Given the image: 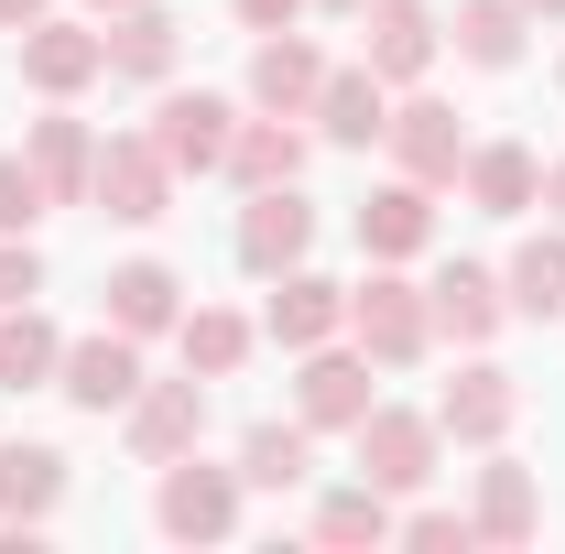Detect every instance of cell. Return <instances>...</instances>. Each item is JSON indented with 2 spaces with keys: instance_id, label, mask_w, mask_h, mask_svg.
<instances>
[{
  "instance_id": "obj_1",
  "label": "cell",
  "mask_w": 565,
  "mask_h": 554,
  "mask_svg": "<svg viewBox=\"0 0 565 554\" xmlns=\"http://www.w3.org/2000/svg\"><path fill=\"white\" fill-rule=\"evenodd\" d=\"M87 196L120 217V228H152V217L174 207V163H163V141L131 131V141H109L98 163H87Z\"/></svg>"
},
{
  "instance_id": "obj_2",
  "label": "cell",
  "mask_w": 565,
  "mask_h": 554,
  "mask_svg": "<svg viewBox=\"0 0 565 554\" xmlns=\"http://www.w3.org/2000/svg\"><path fill=\"white\" fill-rule=\"evenodd\" d=\"M349 327H359V348H370V359H392V370H403V359H424V338H435V305H424L414 283H370V294H349Z\"/></svg>"
},
{
  "instance_id": "obj_3",
  "label": "cell",
  "mask_w": 565,
  "mask_h": 554,
  "mask_svg": "<svg viewBox=\"0 0 565 554\" xmlns=\"http://www.w3.org/2000/svg\"><path fill=\"white\" fill-rule=\"evenodd\" d=\"M152 511H163V533H174V544H217V533L239 522V479L185 457V468H163V500H152Z\"/></svg>"
},
{
  "instance_id": "obj_4",
  "label": "cell",
  "mask_w": 565,
  "mask_h": 554,
  "mask_svg": "<svg viewBox=\"0 0 565 554\" xmlns=\"http://www.w3.org/2000/svg\"><path fill=\"white\" fill-rule=\"evenodd\" d=\"M359 468H370V489H424L435 479V424H414V414H359Z\"/></svg>"
},
{
  "instance_id": "obj_5",
  "label": "cell",
  "mask_w": 565,
  "mask_h": 554,
  "mask_svg": "<svg viewBox=\"0 0 565 554\" xmlns=\"http://www.w3.org/2000/svg\"><path fill=\"white\" fill-rule=\"evenodd\" d=\"M152 141H163L174 174H217V163H228V98H207V87H196V98H163V109H152Z\"/></svg>"
},
{
  "instance_id": "obj_6",
  "label": "cell",
  "mask_w": 565,
  "mask_h": 554,
  "mask_svg": "<svg viewBox=\"0 0 565 554\" xmlns=\"http://www.w3.org/2000/svg\"><path fill=\"white\" fill-rule=\"evenodd\" d=\"M305 239H316V207H305L294 185H262L250 217H239V262H250V273H294V262H305Z\"/></svg>"
},
{
  "instance_id": "obj_7",
  "label": "cell",
  "mask_w": 565,
  "mask_h": 554,
  "mask_svg": "<svg viewBox=\"0 0 565 554\" xmlns=\"http://www.w3.org/2000/svg\"><path fill=\"white\" fill-rule=\"evenodd\" d=\"M131 392H141V359H131V338H120V327L66 348V403H76V414H120Z\"/></svg>"
},
{
  "instance_id": "obj_8",
  "label": "cell",
  "mask_w": 565,
  "mask_h": 554,
  "mask_svg": "<svg viewBox=\"0 0 565 554\" xmlns=\"http://www.w3.org/2000/svg\"><path fill=\"white\" fill-rule=\"evenodd\" d=\"M22 76L44 87V98H66L87 76H109V33H76V22H33L22 33Z\"/></svg>"
},
{
  "instance_id": "obj_9",
  "label": "cell",
  "mask_w": 565,
  "mask_h": 554,
  "mask_svg": "<svg viewBox=\"0 0 565 554\" xmlns=\"http://www.w3.org/2000/svg\"><path fill=\"white\" fill-rule=\"evenodd\" d=\"M196 424H207V392H196V381H163V392H141V403H131V457L174 468V457L196 446Z\"/></svg>"
},
{
  "instance_id": "obj_10",
  "label": "cell",
  "mask_w": 565,
  "mask_h": 554,
  "mask_svg": "<svg viewBox=\"0 0 565 554\" xmlns=\"http://www.w3.org/2000/svg\"><path fill=\"white\" fill-rule=\"evenodd\" d=\"M500 424H511V370H457L435 392V435H457V446H490Z\"/></svg>"
},
{
  "instance_id": "obj_11",
  "label": "cell",
  "mask_w": 565,
  "mask_h": 554,
  "mask_svg": "<svg viewBox=\"0 0 565 554\" xmlns=\"http://www.w3.org/2000/svg\"><path fill=\"white\" fill-rule=\"evenodd\" d=\"M392 152H403V174H414V185H446V174H468V131H457V109H435V98L392 120Z\"/></svg>"
},
{
  "instance_id": "obj_12",
  "label": "cell",
  "mask_w": 565,
  "mask_h": 554,
  "mask_svg": "<svg viewBox=\"0 0 565 554\" xmlns=\"http://www.w3.org/2000/svg\"><path fill=\"white\" fill-rule=\"evenodd\" d=\"M435 66V11L424 0H370V76H424Z\"/></svg>"
},
{
  "instance_id": "obj_13",
  "label": "cell",
  "mask_w": 565,
  "mask_h": 554,
  "mask_svg": "<svg viewBox=\"0 0 565 554\" xmlns=\"http://www.w3.org/2000/svg\"><path fill=\"white\" fill-rule=\"evenodd\" d=\"M316 87H327V66H316V44H305V33H273V44L250 55V98L282 109V120H294V109H316Z\"/></svg>"
},
{
  "instance_id": "obj_14",
  "label": "cell",
  "mask_w": 565,
  "mask_h": 554,
  "mask_svg": "<svg viewBox=\"0 0 565 554\" xmlns=\"http://www.w3.org/2000/svg\"><path fill=\"white\" fill-rule=\"evenodd\" d=\"M370 414V359H338V348H305V424H349Z\"/></svg>"
},
{
  "instance_id": "obj_15",
  "label": "cell",
  "mask_w": 565,
  "mask_h": 554,
  "mask_svg": "<svg viewBox=\"0 0 565 554\" xmlns=\"http://www.w3.org/2000/svg\"><path fill=\"white\" fill-rule=\"evenodd\" d=\"M424 239H435V207H424V185H381V196L359 207V251H381V262H414Z\"/></svg>"
},
{
  "instance_id": "obj_16",
  "label": "cell",
  "mask_w": 565,
  "mask_h": 554,
  "mask_svg": "<svg viewBox=\"0 0 565 554\" xmlns=\"http://www.w3.org/2000/svg\"><path fill=\"white\" fill-rule=\"evenodd\" d=\"M66 500V457L55 446H0V522H44Z\"/></svg>"
},
{
  "instance_id": "obj_17",
  "label": "cell",
  "mask_w": 565,
  "mask_h": 554,
  "mask_svg": "<svg viewBox=\"0 0 565 554\" xmlns=\"http://www.w3.org/2000/svg\"><path fill=\"white\" fill-rule=\"evenodd\" d=\"M468 196L490 217H522L533 196H544V163L522 152V141H490V152H468Z\"/></svg>"
},
{
  "instance_id": "obj_18",
  "label": "cell",
  "mask_w": 565,
  "mask_h": 554,
  "mask_svg": "<svg viewBox=\"0 0 565 554\" xmlns=\"http://www.w3.org/2000/svg\"><path fill=\"white\" fill-rule=\"evenodd\" d=\"M338 316H349V294H338V283L282 273V294H273V338H282V348H327V338H338Z\"/></svg>"
},
{
  "instance_id": "obj_19",
  "label": "cell",
  "mask_w": 565,
  "mask_h": 554,
  "mask_svg": "<svg viewBox=\"0 0 565 554\" xmlns=\"http://www.w3.org/2000/svg\"><path fill=\"white\" fill-rule=\"evenodd\" d=\"M316 120H327V141H381V131H392L381 76H370V66H338L327 87H316Z\"/></svg>"
},
{
  "instance_id": "obj_20",
  "label": "cell",
  "mask_w": 565,
  "mask_h": 554,
  "mask_svg": "<svg viewBox=\"0 0 565 554\" xmlns=\"http://www.w3.org/2000/svg\"><path fill=\"white\" fill-rule=\"evenodd\" d=\"M174 294H185V283L163 273V262H131V273H109V327H120V338H152V327H174Z\"/></svg>"
},
{
  "instance_id": "obj_21",
  "label": "cell",
  "mask_w": 565,
  "mask_h": 554,
  "mask_svg": "<svg viewBox=\"0 0 565 554\" xmlns=\"http://www.w3.org/2000/svg\"><path fill=\"white\" fill-rule=\"evenodd\" d=\"M228 174L262 196V185H294L305 174V141L282 131V120H250V131H228Z\"/></svg>"
},
{
  "instance_id": "obj_22",
  "label": "cell",
  "mask_w": 565,
  "mask_h": 554,
  "mask_svg": "<svg viewBox=\"0 0 565 554\" xmlns=\"http://www.w3.org/2000/svg\"><path fill=\"white\" fill-rule=\"evenodd\" d=\"M500 305H511V294H500V283L479 273V262H457V273L435 283V327H457V338H468V348H479V338H490V327H500Z\"/></svg>"
},
{
  "instance_id": "obj_23",
  "label": "cell",
  "mask_w": 565,
  "mask_h": 554,
  "mask_svg": "<svg viewBox=\"0 0 565 554\" xmlns=\"http://www.w3.org/2000/svg\"><path fill=\"white\" fill-rule=\"evenodd\" d=\"M109 66H120V76H163V66H174V11L131 0V11L109 22Z\"/></svg>"
},
{
  "instance_id": "obj_24",
  "label": "cell",
  "mask_w": 565,
  "mask_h": 554,
  "mask_svg": "<svg viewBox=\"0 0 565 554\" xmlns=\"http://www.w3.org/2000/svg\"><path fill=\"white\" fill-rule=\"evenodd\" d=\"M533 522H544L533 479H522V468H490V479H479V522H468V533H479V544H522Z\"/></svg>"
},
{
  "instance_id": "obj_25",
  "label": "cell",
  "mask_w": 565,
  "mask_h": 554,
  "mask_svg": "<svg viewBox=\"0 0 565 554\" xmlns=\"http://www.w3.org/2000/svg\"><path fill=\"white\" fill-rule=\"evenodd\" d=\"M55 370H66V348H55V327H44L33 305H22V316L0 327V392H33V381H55Z\"/></svg>"
},
{
  "instance_id": "obj_26",
  "label": "cell",
  "mask_w": 565,
  "mask_h": 554,
  "mask_svg": "<svg viewBox=\"0 0 565 554\" xmlns=\"http://www.w3.org/2000/svg\"><path fill=\"white\" fill-rule=\"evenodd\" d=\"M457 55L468 66H511L522 55V0H468L457 11Z\"/></svg>"
},
{
  "instance_id": "obj_27",
  "label": "cell",
  "mask_w": 565,
  "mask_h": 554,
  "mask_svg": "<svg viewBox=\"0 0 565 554\" xmlns=\"http://www.w3.org/2000/svg\"><path fill=\"white\" fill-rule=\"evenodd\" d=\"M239 479H250V489H305V424H250Z\"/></svg>"
},
{
  "instance_id": "obj_28",
  "label": "cell",
  "mask_w": 565,
  "mask_h": 554,
  "mask_svg": "<svg viewBox=\"0 0 565 554\" xmlns=\"http://www.w3.org/2000/svg\"><path fill=\"white\" fill-rule=\"evenodd\" d=\"M511 305H522V316H555V305H565V239H555V228L511 251Z\"/></svg>"
},
{
  "instance_id": "obj_29",
  "label": "cell",
  "mask_w": 565,
  "mask_h": 554,
  "mask_svg": "<svg viewBox=\"0 0 565 554\" xmlns=\"http://www.w3.org/2000/svg\"><path fill=\"white\" fill-rule=\"evenodd\" d=\"M87 163H98V152H87V131H76V120H33V174H44V196H55V207L87 185Z\"/></svg>"
},
{
  "instance_id": "obj_30",
  "label": "cell",
  "mask_w": 565,
  "mask_h": 554,
  "mask_svg": "<svg viewBox=\"0 0 565 554\" xmlns=\"http://www.w3.org/2000/svg\"><path fill=\"white\" fill-rule=\"evenodd\" d=\"M239 359H250V327H239V316H217V305H196V316H185V370L228 381Z\"/></svg>"
},
{
  "instance_id": "obj_31",
  "label": "cell",
  "mask_w": 565,
  "mask_h": 554,
  "mask_svg": "<svg viewBox=\"0 0 565 554\" xmlns=\"http://www.w3.org/2000/svg\"><path fill=\"white\" fill-rule=\"evenodd\" d=\"M316 533H327V544H381V533H392V500H381V489H338V500L316 511Z\"/></svg>"
},
{
  "instance_id": "obj_32",
  "label": "cell",
  "mask_w": 565,
  "mask_h": 554,
  "mask_svg": "<svg viewBox=\"0 0 565 554\" xmlns=\"http://www.w3.org/2000/svg\"><path fill=\"white\" fill-rule=\"evenodd\" d=\"M44 294V262H33V239L22 228H0V305H33Z\"/></svg>"
},
{
  "instance_id": "obj_33",
  "label": "cell",
  "mask_w": 565,
  "mask_h": 554,
  "mask_svg": "<svg viewBox=\"0 0 565 554\" xmlns=\"http://www.w3.org/2000/svg\"><path fill=\"white\" fill-rule=\"evenodd\" d=\"M44 207H55V196H44V174H33V163H0V228H33Z\"/></svg>"
},
{
  "instance_id": "obj_34",
  "label": "cell",
  "mask_w": 565,
  "mask_h": 554,
  "mask_svg": "<svg viewBox=\"0 0 565 554\" xmlns=\"http://www.w3.org/2000/svg\"><path fill=\"white\" fill-rule=\"evenodd\" d=\"M294 11H305V0H239V22H250V33H282Z\"/></svg>"
},
{
  "instance_id": "obj_35",
  "label": "cell",
  "mask_w": 565,
  "mask_h": 554,
  "mask_svg": "<svg viewBox=\"0 0 565 554\" xmlns=\"http://www.w3.org/2000/svg\"><path fill=\"white\" fill-rule=\"evenodd\" d=\"M0 22H22V33H33V22H44V0H0Z\"/></svg>"
},
{
  "instance_id": "obj_36",
  "label": "cell",
  "mask_w": 565,
  "mask_h": 554,
  "mask_svg": "<svg viewBox=\"0 0 565 554\" xmlns=\"http://www.w3.org/2000/svg\"><path fill=\"white\" fill-rule=\"evenodd\" d=\"M544 196H555V217H565V163H555V174H544Z\"/></svg>"
},
{
  "instance_id": "obj_37",
  "label": "cell",
  "mask_w": 565,
  "mask_h": 554,
  "mask_svg": "<svg viewBox=\"0 0 565 554\" xmlns=\"http://www.w3.org/2000/svg\"><path fill=\"white\" fill-rule=\"evenodd\" d=\"M522 11H565V0H522Z\"/></svg>"
},
{
  "instance_id": "obj_38",
  "label": "cell",
  "mask_w": 565,
  "mask_h": 554,
  "mask_svg": "<svg viewBox=\"0 0 565 554\" xmlns=\"http://www.w3.org/2000/svg\"><path fill=\"white\" fill-rule=\"evenodd\" d=\"M327 11H370V0H327Z\"/></svg>"
},
{
  "instance_id": "obj_39",
  "label": "cell",
  "mask_w": 565,
  "mask_h": 554,
  "mask_svg": "<svg viewBox=\"0 0 565 554\" xmlns=\"http://www.w3.org/2000/svg\"><path fill=\"white\" fill-rule=\"evenodd\" d=\"M98 11H131V0H98Z\"/></svg>"
}]
</instances>
